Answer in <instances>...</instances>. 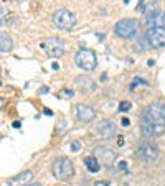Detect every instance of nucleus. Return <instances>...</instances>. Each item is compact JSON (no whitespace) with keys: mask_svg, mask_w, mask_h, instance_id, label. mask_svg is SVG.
I'll return each mask as SVG.
<instances>
[{"mask_svg":"<svg viewBox=\"0 0 165 186\" xmlns=\"http://www.w3.org/2000/svg\"><path fill=\"white\" fill-rule=\"evenodd\" d=\"M114 31L121 38L130 40V38L137 36V33H139V21L134 20V18H122V20H119L116 23Z\"/></svg>","mask_w":165,"mask_h":186,"instance_id":"1","label":"nucleus"},{"mask_svg":"<svg viewBox=\"0 0 165 186\" xmlns=\"http://www.w3.org/2000/svg\"><path fill=\"white\" fill-rule=\"evenodd\" d=\"M53 23H55V26L60 28V30L69 31L76 25V17H74L73 12L66 10V8H58V10L53 13Z\"/></svg>","mask_w":165,"mask_h":186,"instance_id":"2","label":"nucleus"},{"mask_svg":"<svg viewBox=\"0 0 165 186\" xmlns=\"http://www.w3.org/2000/svg\"><path fill=\"white\" fill-rule=\"evenodd\" d=\"M74 63H76L78 68H81L82 71H94L96 66H98V58L91 50L88 48H81V50L76 53L74 56Z\"/></svg>","mask_w":165,"mask_h":186,"instance_id":"3","label":"nucleus"},{"mask_svg":"<svg viewBox=\"0 0 165 186\" xmlns=\"http://www.w3.org/2000/svg\"><path fill=\"white\" fill-rule=\"evenodd\" d=\"M142 120L150 122V124H165V106L159 102L147 106L142 114Z\"/></svg>","mask_w":165,"mask_h":186,"instance_id":"4","label":"nucleus"},{"mask_svg":"<svg viewBox=\"0 0 165 186\" xmlns=\"http://www.w3.org/2000/svg\"><path fill=\"white\" fill-rule=\"evenodd\" d=\"M51 170L58 180H68L74 173V166H73L71 160H68L66 156H61V158H56L53 161Z\"/></svg>","mask_w":165,"mask_h":186,"instance_id":"5","label":"nucleus"},{"mask_svg":"<svg viewBox=\"0 0 165 186\" xmlns=\"http://www.w3.org/2000/svg\"><path fill=\"white\" fill-rule=\"evenodd\" d=\"M145 40H147L149 46H154V48L165 46V28H160V26H150V28H147Z\"/></svg>","mask_w":165,"mask_h":186,"instance_id":"6","label":"nucleus"},{"mask_svg":"<svg viewBox=\"0 0 165 186\" xmlns=\"http://www.w3.org/2000/svg\"><path fill=\"white\" fill-rule=\"evenodd\" d=\"M94 156L99 160V163L106 168L109 166H112V163L116 161L117 155H116V151L112 148H109V147H104V145H99L96 147V150H94Z\"/></svg>","mask_w":165,"mask_h":186,"instance_id":"7","label":"nucleus"},{"mask_svg":"<svg viewBox=\"0 0 165 186\" xmlns=\"http://www.w3.org/2000/svg\"><path fill=\"white\" fill-rule=\"evenodd\" d=\"M41 48L51 58H60L64 55V43L60 38H48L45 43H41Z\"/></svg>","mask_w":165,"mask_h":186,"instance_id":"8","label":"nucleus"},{"mask_svg":"<svg viewBox=\"0 0 165 186\" xmlns=\"http://www.w3.org/2000/svg\"><path fill=\"white\" fill-rule=\"evenodd\" d=\"M137 156L144 163H152L159 158V148L154 145V143H140L139 148H137Z\"/></svg>","mask_w":165,"mask_h":186,"instance_id":"9","label":"nucleus"},{"mask_svg":"<svg viewBox=\"0 0 165 186\" xmlns=\"http://www.w3.org/2000/svg\"><path fill=\"white\" fill-rule=\"evenodd\" d=\"M140 130L145 137H160L165 133V124H150V122L142 120Z\"/></svg>","mask_w":165,"mask_h":186,"instance_id":"10","label":"nucleus"},{"mask_svg":"<svg viewBox=\"0 0 165 186\" xmlns=\"http://www.w3.org/2000/svg\"><path fill=\"white\" fill-rule=\"evenodd\" d=\"M76 115L81 122H91L94 119V109L91 106H86V104H78L76 106Z\"/></svg>","mask_w":165,"mask_h":186,"instance_id":"11","label":"nucleus"},{"mask_svg":"<svg viewBox=\"0 0 165 186\" xmlns=\"http://www.w3.org/2000/svg\"><path fill=\"white\" fill-rule=\"evenodd\" d=\"M98 133L103 138H111V137H114L117 133V127L114 125L111 120H103L98 127Z\"/></svg>","mask_w":165,"mask_h":186,"instance_id":"12","label":"nucleus"},{"mask_svg":"<svg viewBox=\"0 0 165 186\" xmlns=\"http://www.w3.org/2000/svg\"><path fill=\"white\" fill-rule=\"evenodd\" d=\"M31 178H33V173H31V171H23L20 175L7 180V186H23V185H26V183H30Z\"/></svg>","mask_w":165,"mask_h":186,"instance_id":"13","label":"nucleus"},{"mask_svg":"<svg viewBox=\"0 0 165 186\" xmlns=\"http://www.w3.org/2000/svg\"><path fill=\"white\" fill-rule=\"evenodd\" d=\"M145 18L150 26H160V28L165 26V12H152V13H147Z\"/></svg>","mask_w":165,"mask_h":186,"instance_id":"14","label":"nucleus"},{"mask_svg":"<svg viewBox=\"0 0 165 186\" xmlns=\"http://www.w3.org/2000/svg\"><path fill=\"white\" fill-rule=\"evenodd\" d=\"M76 86L82 91V92H93V91L96 89V82H94L91 77H88V76H78L76 77Z\"/></svg>","mask_w":165,"mask_h":186,"instance_id":"15","label":"nucleus"},{"mask_svg":"<svg viewBox=\"0 0 165 186\" xmlns=\"http://www.w3.org/2000/svg\"><path fill=\"white\" fill-rule=\"evenodd\" d=\"M12 46H13L12 38L7 35L5 31H2V35H0V51H2V55H7L12 50Z\"/></svg>","mask_w":165,"mask_h":186,"instance_id":"16","label":"nucleus"},{"mask_svg":"<svg viewBox=\"0 0 165 186\" xmlns=\"http://www.w3.org/2000/svg\"><path fill=\"white\" fill-rule=\"evenodd\" d=\"M84 165H86V168H88L91 173H96V171H99V160L96 158V156H86L84 158Z\"/></svg>","mask_w":165,"mask_h":186,"instance_id":"17","label":"nucleus"},{"mask_svg":"<svg viewBox=\"0 0 165 186\" xmlns=\"http://www.w3.org/2000/svg\"><path fill=\"white\" fill-rule=\"evenodd\" d=\"M129 109H130V102L124 101V102H121V104H119V111H121V112H127Z\"/></svg>","mask_w":165,"mask_h":186,"instance_id":"18","label":"nucleus"},{"mask_svg":"<svg viewBox=\"0 0 165 186\" xmlns=\"http://www.w3.org/2000/svg\"><path fill=\"white\" fill-rule=\"evenodd\" d=\"M79 150H81V143H79L78 140L71 142V151H73V153H78Z\"/></svg>","mask_w":165,"mask_h":186,"instance_id":"19","label":"nucleus"},{"mask_svg":"<svg viewBox=\"0 0 165 186\" xmlns=\"http://www.w3.org/2000/svg\"><path fill=\"white\" fill-rule=\"evenodd\" d=\"M5 15H7V12H5V7H2V17H0V21H2V26L5 25Z\"/></svg>","mask_w":165,"mask_h":186,"instance_id":"20","label":"nucleus"},{"mask_svg":"<svg viewBox=\"0 0 165 186\" xmlns=\"http://www.w3.org/2000/svg\"><path fill=\"white\" fill-rule=\"evenodd\" d=\"M121 124H122L124 127H129V125H130V120L127 119V117H124L122 120H121Z\"/></svg>","mask_w":165,"mask_h":186,"instance_id":"21","label":"nucleus"},{"mask_svg":"<svg viewBox=\"0 0 165 186\" xmlns=\"http://www.w3.org/2000/svg\"><path fill=\"white\" fill-rule=\"evenodd\" d=\"M94 186H109V183H107V181H103V180H101V181H96V183H94Z\"/></svg>","mask_w":165,"mask_h":186,"instance_id":"22","label":"nucleus"},{"mask_svg":"<svg viewBox=\"0 0 165 186\" xmlns=\"http://www.w3.org/2000/svg\"><path fill=\"white\" fill-rule=\"evenodd\" d=\"M48 91H50V89H48L46 86H43V87H40V89H38V94H46Z\"/></svg>","mask_w":165,"mask_h":186,"instance_id":"23","label":"nucleus"},{"mask_svg":"<svg viewBox=\"0 0 165 186\" xmlns=\"http://www.w3.org/2000/svg\"><path fill=\"white\" fill-rule=\"evenodd\" d=\"M119 168H121V170H125V168H127V163H125V161H121V163H119Z\"/></svg>","mask_w":165,"mask_h":186,"instance_id":"24","label":"nucleus"},{"mask_svg":"<svg viewBox=\"0 0 165 186\" xmlns=\"http://www.w3.org/2000/svg\"><path fill=\"white\" fill-rule=\"evenodd\" d=\"M142 5H144V0H139V5L135 7V10L139 12V8H142Z\"/></svg>","mask_w":165,"mask_h":186,"instance_id":"25","label":"nucleus"},{"mask_svg":"<svg viewBox=\"0 0 165 186\" xmlns=\"http://www.w3.org/2000/svg\"><path fill=\"white\" fill-rule=\"evenodd\" d=\"M51 68H53L55 71H58V69H60V66H58V63H53V64H51Z\"/></svg>","mask_w":165,"mask_h":186,"instance_id":"26","label":"nucleus"},{"mask_svg":"<svg viewBox=\"0 0 165 186\" xmlns=\"http://www.w3.org/2000/svg\"><path fill=\"white\" fill-rule=\"evenodd\" d=\"M64 94H66V96H68V97H71V96H74V94H73L71 91H68V89H66V91H64Z\"/></svg>","mask_w":165,"mask_h":186,"instance_id":"27","label":"nucleus"},{"mask_svg":"<svg viewBox=\"0 0 165 186\" xmlns=\"http://www.w3.org/2000/svg\"><path fill=\"white\" fill-rule=\"evenodd\" d=\"M43 112H45V114H46V115H53V112L50 111V109H45V111H43Z\"/></svg>","mask_w":165,"mask_h":186,"instance_id":"28","label":"nucleus"},{"mask_svg":"<svg viewBox=\"0 0 165 186\" xmlns=\"http://www.w3.org/2000/svg\"><path fill=\"white\" fill-rule=\"evenodd\" d=\"M13 129H20V122H13Z\"/></svg>","mask_w":165,"mask_h":186,"instance_id":"29","label":"nucleus"},{"mask_svg":"<svg viewBox=\"0 0 165 186\" xmlns=\"http://www.w3.org/2000/svg\"><path fill=\"white\" fill-rule=\"evenodd\" d=\"M117 143H119V145H122V143H124V138H122V137H119V140H117Z\"/></svg>","mask_w":165,"mask_h":186,"instance_id":"30","label":"nucleus"},{"mask_svg":"<svg viewBox=\"0 0 165 186\" xmlns=\"http://www.w3.org/2000/svg\"><path fill=\"white\" fill-rule=\"evenodd\" d=\"M28 186H41L40 183H33V185H28Z\"/></svg>","mask_w":165,"mask_h":186,"instance_id":"31","label":"nucleus"},{"mask_svg":"<svg viewBox=\"0 0 165 186\" xmlns=\"http://www.w3.org/2000/svg\"><path fill=\"white\" fill-rule=\"evenodd\" d=\"M124 2H125V3H129V0H124Z\"/></svg>","mask_w":165,"mask_h":186,"instance_id":"32","label":"nucleus"}]
</instances>
